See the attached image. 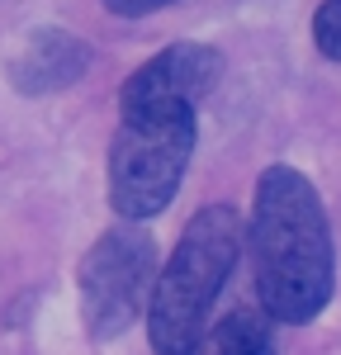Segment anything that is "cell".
Returning <instances> with one entry per match:
<instances>
[{
	"mask_svg": "<svg viewBox=\"0 0 341 355\" xmlns=\"http://www.w3.org/2000/svg\"><path fill=\"white\" fill-rule=\"evenodd\" d=\"M261 313L275 322H313L337 289V246L313 180L294 166H265L247 223Z\"/></svg>",
	"mask_w": 341,
	"mask_h": 355,
	"instance_id": "cell-1",
	"label": "cell"
},
{
	"mask_svg": "<svg viewBox=\"0 0 341 355\" xmlns=\"http://www.w3.org/2000/svg\"><path fill=\"white\" fill-rule=\"evenodd\" d=\"M242 246H247V227L232 204H204L185 223L147 308V341L157 355H190L199 346V336L209 331L213 299L232 279Z\"/></svg>",
	"mask_w": 341,
	"mask_h": 355,
	"instance_id": "cell-2",
	"label": "cell"
},
{
	"mask_svg": "<svg viewBox=\"0 0 341 355\" xmlns=\"http://www.w3.org/2000/svg\"><path fill=\"white\" fill-rule=\"evenodd\" d=\"M195 152V110H128L110 142V209L147 223L166 209Z\"/></svg>",
	"mask_w": 341,
	"mask_h": 355,
	"instance_id": "cell-3",
	"label": "cell"
},
{
	"mask_svg": "<svg viewBox=\"0 0 341 355\" xmlns=\"http://www.w3.org/2000/svg\"><path fill=\"white\" fill-rule=\"evenodd\" d=\"M157 242L138 223H119L81 261V318L95 341H119L152 308L157 294Z\"/></svg>",
	"mask_w": 341,
	"mask_h": 355,
	"instance_id": "cell-4",
	"label": "cell"
},
{
	"mask_svg": "<svg viewBox=\"0 0 341 355\" xmlns=\"http://www.w3.org/2000/svg\"><path fill=\"white\" fill-rule=\"evenodd\" d=\"M223 76V53L209 43H175L161 48L152 62H142L138 71L119 90V110H195L199 100L218 85Z\"/></svg>",
	"mask_w": 341,
	"mask_h": 355,
	"instance_id": "cell-5",
	"label": "cell"
},
{
	"mask_svg": "<svg viewBox=\"0 0 341 355\" xmlns=\"http://www.w3.org/2000/svg\"><path fill=\"white\" fill-rule=\"evenodd\" d=\"M90 67V48L67 28H38L10 57V85L19 95H53L76 85Z\"/></svg>",
	"mask_w": 341,
	"mask_h": 355,
	"instance_id": "cell-6",
	"label": "cell"
},
{
	"mask_svg": "<svg viewBox=\"0 0 341 355\" xmlns=\"http://www.w3.org/2000/svg\"><path fill=\"white\" fill-rule=\"evenodd\" d=\"M275 318H265L261 308H232L213 327L199 336L190 355H275Z\"/></svg>",
	"mask_w": 341,
	"mask_h": 355,
	"instance_id": "cell-7",
	"label": "cell"
},
{
	"mask_svg": "<svg viewBox=\"0 0 341 355\" xmlns=\"http://www.w3.org/2000/svg\"><path fill=\"white\" fill-rule=\"evenodd\" d=\"M313 43L327 62H341V0H322L313 15Z\"/></svg>",
	"mask_w": 341,
	"mask_h": 355,
	"instance_id": "cell-8",
	"label": "cell"
},
{
	"mask_svg": "<svg viewBox=\"0 0 341 355\" xmlns=\"http://www.w3.org/2000/svg\"><path fill=\"white\" fill-rule=\"evenodd\" d=\"M175 0H105V10L110 15H123V19H142V15H152V10H166Z\"/></svg>",
	"mask_w": 341,
	"mask_h": 355,
	"instance_id": "cell-9",
	"label": "cell"
}]
</instances>
